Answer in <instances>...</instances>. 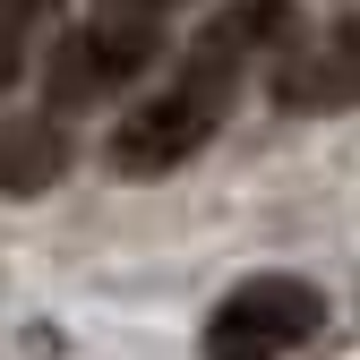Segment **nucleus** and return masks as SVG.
I'll use <instances>...</instances> for the list:
<instances>
[{"label": "nucleus", "mask_w": 360, "mask_h": 360, "mask_svg": "<svg viewBox=\"0 0 360 360\" xmlns=\"http://www.w3.org/2000/svg\"><path fill=\"white\" fill-rule=\"evenodd\" d=\"M292 43H300V9H292V0H232V9H214V18L189 34L180 69L112 129V172H129V180L180 172V163L223 129L240 77H249L257 60H283Z\"/></svg>", "instance_id": "nucleus-1"}, {"label": "nucleus", "mask_w": 360, "mask_h": 360, "mask_svg": "<svg viewBox=\"0 0 360 360\" xmlns=\"http://www.w3.org/2000/svg\"><path fill=\"white\" fill-rule=\"evenodd\" d=\"M318 326H326V292L318 283H300V275H249L240 292L214 300L198 352L206 360H283V352H300Z\"/></svg>", "instance_id": "nucleus-2"}, {"label": "nucleus", "mask_w": 360, "mask_h": 360, "mask_svg": "<svg viewBox=\"0 0 360 360\" xmlns=\"http://www.w3.org/2000/svg\"><path fill=\"white\" fill-rule=\"evenodd\" d=\"M163 52V26H120V18H95L86 9V26H69L52 43V60H43V112H95L112 103L129 77H146Z\"/></svg>", "instance_id": "nucleus-3"}, {"label": "nucleus", "mask_w": 360, "mask_h": 360, "mask_svg": "<svg viewBox=\"0 0 360 360\" xmlns=\"http://www.w3.org/2000/svg\"><path fill=\"white\" fill-rule=\"evenodd\" d=\"M275 103L283 112H343V103H360V18L292 43L275 60Z\"/></svg>", "instance_id": "nucleus-4"}, {"label": "nucleus", "mask_w": 360, "mask_h": 360, "mask_svg": "<svg viewBox=\"0 0 360 360\" xmlns=\"http://www.w3.org/2000/svg\"><path fill=\"white\" fill-rule=\"evenodd\" d=\"M69 172V129L52 112H9L0 120V198H43Z\"/></svg>", "instance_id": "nucleus-5"}, {"label": "nucleus", "mask_w": 360, "mask_h": 360, "mask_svg": "<svg viewBox=\"0 0 360 360\" xmlns=\"http://www.w3.org/2000/svg\"><path fill=\"white\" fill-rule=\"evenodd\" d=\"M52 9H60V0H0V95H9L18 69L34 60V34H43Z\"/></svg>", "instance_id": "nucleus-6"}, {"label": "nucleus", "mask_w": 360, "mask_h": 360, "mask_svg": "<svg viewBox=\"0 0 360 360\" xmlns=\"http://www.w3.org/2000/svg\"><path fill=\"white\" fill-rule=\"evenodd\" d=\"M180 0H95V18H120V26H163Z\"/></svg>", "instance_id": "nucleus-7"}]
</instances>
